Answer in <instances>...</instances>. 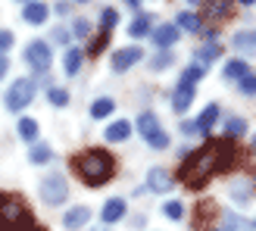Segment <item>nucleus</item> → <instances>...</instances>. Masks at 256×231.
<instances>
[{
  "label": "nucleus",
  "instance_id": "nucleus-1",
  "mask_svg": "<svg viewBox=\"0 0 256 231\" xmlns=\"http://www.w3.org/2000/svg\"><path fill=\"white\" fill-rule=\"evenodd\" d=\"M72 172L78 175L88 188H100L116 172V160H112V153L104 150V147H88V150L72 156Z\"/></svg>",
  "mask_w": 256,
  "mask_h": 231
},
{
  "label": "nucleus",
  "instance_id": "nucleus-2",
  "mask_svg": "<svg viewBox=\"0 0 256 231\" xmlns=\"http://www.w3.org/2000/svg\"><path fill=\"white\" fill-rule=\"evenodd\" d=\"M216 175V140H206L200 150L188 153V160L182 162V169H178V182L188 184V188H203Z\"/></svg>",
  "mask_w": 256,
  "mask_h": 231
},
{
  "label": "nucleus",
  "instance_id": "nucleus-3",
  "mask_svg": "<svg viewBox=\"0 0 256 231\" xmlns=\"http://www.w3.org/2000/svg\"><path fill=\"white\" fill-rule=\"evenodd\" d=\"M34 219L16 194L0 190V231H25Z\"/></svg>",
  "mask_w": 256,
  "mask_h": 231
},
{
  "label": "nucleus",
  "instance_id": "nucleus-4",
  "mask_svg": "<svg viewBox=\"0 0 256 231\" xmlns=\"http://www.w3.org/2000/svg\"><path fill=\"white\" fill-rule=\"evenodd\" d=\"M240 162V147L234 144V138H219L216 140V175L232 172Z\"/></svg>",
  "mask_w": 256,
  "mask_h": 231
},
{
  "label": "nucleus",
  "instance_id": "nucleus-5",
  "mask_svg": "<svg viewBox=\"0 0 256 231\" xmlns=\"http://www.w3.org/2000/svg\"><path fill=\"white\" fill-rule=\"evenodd\" d=\"M34 100V82L32 78H16L10 84V91H6V110H12V112H19V110H25Z\"/></svg>",
  "mask_w": 256,
  "mask_h": 231
},
{
  "label": "nucleus",
  "instance_id": "nucleus-6",
  "mask_svg": "<svg viewBox=\"0 0 256 231\" xmlns=\"http://www.w3.org/2000/svg\"><path fill=\"white\" fill-rule=\"evenodd\" d=\"M66 197H69V184L62 175H47L41 182V200L47 206H60V203H66Z\"/></svg>",
  "mask_w": 256,
  "mask_h": 231
},
{
  "label": "nucleus",
  "instance_id": "nucleus-7",
  "mask_svg": "<svg viewBox=\"0 0 256 231\" xmlns=\"http://www.w3.org/2000/svg\"><path fill=\"white\" fill-rule=\"evenodd\" d=\"M50 60H54V50H50L47 41H32L28 47H25V62H28L38 75H47Z\"/></svg>",
  "mask_w": 256,
  "mask_h": 231
},
{
  "label": "nucleus",
  "instance_id": "nucleus-8",
  "mask_svg": "<svg viewBox=\"0 0 256 231\" xmlns=\"http://www.w3.org/2000/svg\"><path fill=\"white\" fill-rule=\"evenodd\" d=\"M228 197H232L234 203H250L256 197V178L244 175V178H234L232 184H228Z\"/></svg>",
  "mask_w": 256,
  "mask_h": 231
},
{
  "label": "nucleus",
  "instance_id": "nucleus-9",
  "mask_svg": "<svg viewBox=\"0 0 256 231\" xmlns=\"http://www.w3.org/2000/svg\"><path fill=\"white\" fill-rule=\"evenodd\" d=\"M140 60H144V50H140V47H122V50L112 54V69L125 72V69H132L134 62H140Z\"/></svg>",
  "mask_w": 256,
  "mask_h": 231
},
{
  "label": "nucleus",
  "instance_id": "nucleus-10",
  "mask_svg": "<svg viewBox=\"0 0 256 231\" xmlns=\"http://www.w3.org/2000/svg\"><path fill=\"white\" fill-rule=\"evenodd\" d=\"M234 12V0H206L203 4V16L212 19V22H222Z\"/></svg>",
  "mask_w": 256,
  "mask_h": 231
},
{
  "label": "nucleus",
  "instance_id": "nucleus-11",
  "mask_svg": "<svg viewBox=\"0 0 256 231\" xmlns=\"http://www.w3.org/2000/svg\"><path fill=\"white\" fill-rule=\"evenodd\" d=\"M178 38H182V28L178 25H160V28H153V44L160 50H169L172 44H178Z\"/></svg>",
  "mask_w": 256,
  "mask_h": 231
},
{
  "label": "nucleus",
  "instance_id": "nucleus-12",
  "mask_svg": "<svg viewBox=\"0 0 256 231\" xmlns=\"http://www.w3.org/2000/svg\"><path fill=\"white\" fill-rule=\"evenodd\" d=\"M125 212H128L125 200H122V197H112V200H106V203H104V212H100V219H104L106 225H116V222H122V219H125Z\"/></svg>",
  "mask_w": 256,
  "mask_h": 231
},
{
  "label": "nucleus",
  "instance_id": "nucleus-13",
  "mask_svg": "<svg viewBox=\"0 0 256 231\" xmlns=\"http://www.w3.org/2000/svg\"><path fill=\"white\" fill-rule=\"evenodd\" d=\"M147 188L150 190H156V194H166V190H172V172H166V169H150L147 172Z\"/></svg>",
  "mask_w": 256,
  "mask_h": 231
},
{
  "label": "nucleus",
  "instance_id": "nucleus-14",
  "mask_svg": "<svg viewBox=\"0 0 256 231\" xmlns=\"http://www.w3.org/2000/svg\"><path fill=\"white\" fill-rule=\"evenodd\" d=\"M190 104H194V84L178 82V88L172 91V110H175V112H184Z\"/></svg>",
  "mask_w": 256,
  "mask_h": 231
},
{
  "label": "nucleus",
  "instance_id": "nucleus-15",
  "mask_svg": "<svg viewBox=\"0 0 256 231\" xmlns=\"http://www.w3.org/2000/svg\"><path fill=\"white\" fill-rule=\"evenodd\" d=\"M232 47L238 50V54L256 56V32H253V28H244V32H238V34L232 38Z\"/></svg>",
  "mask_w": 256,
  "mask_h": 231
},
{
  "label": "nucleus",
  "instance_id": "nucleus-16",
  "mask_svg": "<svg viewBox=\"0 0 256 231\" xmlns=\"http://www.w3.org/2000/svg\"><path fill=\"white\" fill-rule=\"evenodd\" d=\"M47 16H50V6L41 4V0H34V4H25V10H22V19L28 22V25H44Z\"/></svg>",
  "mask_w": 256,
  "mask_h": 231
},
{
  "label": "nucleus",
  "instance_id": "nucleus-17",
  "mask_svg": "<svg viewBox=\"0 0 256 231\" xmlns=\"http://www.w3.org/2000/svg\"><path fill=\"white\" fill-rule=\"evenodd\" d=\"M88 219H91V210L88 206H72L66 216H62V225H66L69 231H82L88 225Z\"/></svg>",
  "mask_w": 256,
  "mask_h": 231
},
{
  "label": "nucleus",
  "instance_id": "nucleus-18",
  "mask_svg": "<svg viewBox=\"0 0 256 231\" xmlns=\"http://www.w3.org/2000/svg\"><path fill=\"white\" fill-rule=\"evenodd\" d=\"M138 132H140V138H153V134H156V132H162V128H160V119H156V116H153V112H140L138 116Z\"/></svg>",
  "mask_w": 256,
  "mask_h": 231
},
{
  "label": "nucleus",
  "instance_id": "nucleus-19",
  "mask_svg": "<svg viewBox=\"0 0 256 231\" xmlns=\"http://www.w3.org/2000/svg\"><path fill=\"white\" fill-rule=\"evenodd\" d=\"M219 56H222V47L219 44H203V47L194 50V62H197V66H210V62L219 60Z\"/></svg>",
  "mask_w": 256,
  "mask_h": 231
},
{
  "label": "nucleus",
  "instance_id": "nucleus-20",
  "mask_svg": "<svg viewBox=\"0 0 256 231\" xmlns=\"http://www.w3.org/2000/svg\"><path fill=\"white\" fill-rule=\"evenodd\" d=\"M212 216H216V203H212V200H203L200 206L194 210V228H197V231H203Z\"/></svg>",
  "mask_w": 256,
  "mask_h": 231
},
{
  "label": "nucleus",
  "instance_id": "nucleus-21",
  "mask_svg": "<svg viewBox=\"0 0 256 231\" xmlns=\"http://www.w3.org/2000/svg\"><path fill=\"white\" fill-rule=\"evenodd\" d=\"M216 119H219V106L210 104L206 110H203V112L197 116V128H200V134H210V128L216 125Z\"/></svg>",
  "mask_w": 256,
  "mask_h": 231
},
{
  "label": "nucleus",
  "instance_id": "nucleus-22",
  "mask_svg": "<svg viewBox=\"0 0 256 231\" xmlns=\"http://www.w3.org/2000/svg\"><path fill=\"white\" fill-rule=\"evenodd\" d=\"M16 132H19V138L22 140H38V119H32V116H22L19 119V125H16Z\"/></svg>",
  "mask_w": 256,
  "mask_h": 231
},
{
  "label": "nucleus",
  "instance_id": "nucleus-23",
  "mask_svg": "<svg viewBox=\"0 0 256 231\" xmlns=\"http://www.w3.org/2000/svg\"><path fill=\"white\" fill-rule=\"evenodd\" d=\"M82 60H84V54L78 47H69L66 50V56H62V69H66V75H75L82 69Z\"/></svg>",
  "mask_w": 256,
  "mask_h": 231
},
{
  "label": "nucleus",
  "instance_id": "nucleus-24",
  "mask_svg": "<svg viewBox=\"0 0 256 231\" xmlns=\"http://www.w3.org/2000/svg\"><path fill=\"white\" fill-rule=\"evenodd\" d=\"M178 28L182 32H200L203 19L197 16V12H178Z\"/></svg>",
  "mask_w": 256,
  "mask_h": 231
},
{
  "label": "nucleus",
  "instance_id": "nucleus-25",
  "mask_svg": "<svg viewBox=\"0 0 256 231\" xmlns=\"http://www.w3.org/2000/svg\"><path fill=\"white\" fill-rule=\"evenodd\" d=\"M153 16H134V22L128 25V34L132 38H144V34H150V28H153Z\"/></svg>",
  "mask_w": 256,
  "mask_h": 231
},
{
  "label": "nucleus",
  "instance_id": "nucleus-26",
  "mask_svg": "<svg viewBox=\"0 0 256 231\" xmlns=\"http://www.w3.org/2000/svg\"><path fill=\"white\" fill-rule=\"evenodd\" d=\"M128 134H132V122H112L106 128V140H128Z\"/></svg>",
  "mask_w": 256,
  "mask_h": 231
},
{
  "label": "nucleus",
  "instance_id": "nucleus-27",
  "mask_svg": "<svg viewBox=\"0 0 256 231\" xmlns=\"http://www.w3.org/2000/svg\"><path fill=\"white\" fill-rule=\"evenodd\" d=\"M247 62L244 60H232V62H225V78H232V82H240L247 75Z\"/></svg>",
  "mask_w": 256,
  "mask_h": 231
},
{
  "label": "nucleus",
  "instance_id": "nucleus-28",
  "mask_svg": "<svg viewBox=\"0 0 256 231\" xmlns=\"http://www.w3.org/2000/svg\"><path fill=\"white\" fill-rule=\"evenodd\" d=\"M112 110H116V104H112L110 97H100V100H94V104H91V116H94V119H106Z\"/></svg>",
  "mask_w": 256,
  "mask_h": 231
},
{
  "label": "nucleus",
  "instance_id": "nucleus-29",
  "mask_svg": "<svg viewBox=\"0 0 256 231\" xmlns=\"http://www.w3.org/2000/svg\"><path fill=\"white\" fill-rule=\"evenodd\" d=\"M28 160H32L34 166H44V162L54 160V150H50L47 144H34V147H32V153H28Z\"/></svg>",
  "mask_w": 256,
  "mask_h": 231
},
{
  "label": "nucleus",
  "instance_id": "nucleus-30",
  "mask_svg": "<svg viewBox=\"0 0 256 231\" xmlns=\"http://www.w3.org/2000/svg\"><path fill=\"white\" fill-rule=\"evenodd\" d=\"M110 44V32H100L97 38H91V44H88V56H100Z\"/></svg>",
  "mask_w": 256,
  "mask_h": 231
},
{
  "label": "nucleus",
  "instance_id": "nucleus-31",
  "mask_svg": "<svg viewBox=\"0 0 256 231\" xmlns=\"http://www.w3.org/2000/svg\"><path fill=\"white\" fill-rule=\"evenodd\" d=\"M222 222H225V225H222V231H247V228H250V225L240 222L234 212H222Z\"/></svg>",
  "mask_w": 256,
  "mask_h": 231
},
{
  "label": "nucleus",
  "instance_id": "nucleus-32",
  "mask_svg": "<svg viewBox=\"0 0 256 231\" xmlns=\"http://www.w3.org/2000/svg\"><path fill=\"white\" fill-rule=\"evenodd\" d=\"M203 75H206V69H203V66H197V62H194V66H188V69H184L182 82H184V84H197V82L203 78Z\"/></svg>",
  "mask_w": 256,
  "mask_h": 231
},
{
  "label": "nucleus",
  "instance_id": "nucleus-33",
  "mask_svg": "<svg viewBox=\"0 0 256 231\" xmlns=\"http://www.w3.org/2000/svg\"><path fill=\"white\" fill-rule=\"evenodd\" d=\"M247 132V122L244 119H228L225 122V134L228 138H238V134H244Z\"/></svg>",
  "mask_w": 256,
  "mask_h": 231
},
{
  "label": "nucleus",
  "instance_id": "nucleus-34",
  "mask_svg": "<svg viewBox=\"0 0 256 231\" xmlns=\"http://www.w3.org/2000/svg\"><path fill=\"white\" fill-rule=\"evenodd\" d=\"M238 88H240V94H247V97H250V94H256V72H247L244 78L238 82Z\"/></svg>",
  "mask_w": 256,
  "mask_h": 231
},
{
  "label": "nucleus",
  "instance_id": "nucleus-35",
  "mask_svg": "<svg viewBox=\"0 0 256 231\" xmlns=\"http://www.w3.org/2000/svg\"><path fill=\"white\" fill-rule=\"evenodd\" d=\"M47 97H50V104H54V106H66L69 104V94L62 91V88H50Z\"/></svg>",
  "mask_w": 256,
  "mask_h": 231
},
{
  "label": "nucleus",
  "instance_id": "nucleus-36",
  "mask_svg": "<svg viewBox=\"0 0 256 231\" xmlns=\"http://www.w3.org/2000/svg\"><path fill=\"white\" fill-rule=\"evenodd\" d=\"M162 212L169 216V219H182V216H184V206H182L178 200H169V203L162 206Z\"/></svg>",
  "mask_w": 256,
  "mask_h": 231
},
{
  "label": "nucleus",
  "instance_id": "nucleus-37",
  "mask_svg": "<svg viewBox=\"0 0 256 231\" xmlns=\"http://www.w3.org/2000/svg\"><path fill=\"white\" fill-rule=\"evenodd\" d=\"M147 147H153V150H162V147H169V134H166V132H156L153 138H147Z\"/></svg>",
  "mask_w": 256,
  "mask_h": 231
},
{
  "label": "nucleus",
  "instance_id": "nucleus-38",
  "mask_svg": "<svg viewBox=\"0 0 256 231\" xmlns=\"http://www.w3.org/2000/svg\"><path fill=\"white\" fill-rule=\"evenodd\" d=\"M119 22V16H116V10H104V16H100V25H104V32H112V25Z\"/></svg>",
  "mask_w": 256,
  "mask_h": 231
},
{
  "label": "nucleus",
  "instance_id": "nucleus-39",
  "mask_svg": "<svg viewBox=\"0 0 256 231\" xmlns=\"http://www.w3.org/2000/svg\"><path fill=\"white\" fill-rule=\"evenodd\" d=\"M72 34H75V38H88V34H91V22H88V19H75Z\"/></svg>",
  "mask_w": 256,
  "mask_h": 231
},
{
  "label": "nucleus",
  "instance_id": "nucleus-40",
  "mask_svg": "<svg viewBox=\"0 0 256 231\" xmlns=\"http://www.w3.org/2000/svg\"><path fill=\"white\" fill-rule=\"evenodd\" d=\"M12 41H16V38H12V32L10 28H0V54L6 56V50L12 47Z\"/></svg>",
  "mask_w": 256,
  "mask_h": 231
},
{
  "label": "nucleus",
  "instance_id": "nucleus-41",
  "mask_svg": "<svg viewBox=\"0 0 256 231\" xmlns=\"http://www.w3.org/2000/svg\"><path fill=\"white\" fill-rule=\"evenodd\" d=\"M169 62H172V56L162 54V56H156V60H150V66H153V69H162V66H169Z\"/></svg>",
  "mask_w": 256,
  "mask_h": 231
},
{
  "label": "nucleus",
  "instance_id": "nucleus-42",
  "mask_svg": "<svg viewBox=\"0 0 256 231\" xmlns=\"http://www.w3.org/2000/svg\"><path fill=\"white\" fill-rule=\"evenodd\" d=\"M182 132H184V134H197V132H200V128H197V119H188V122L182 125Z\"/></svg>",
  "mask_w": 256,
  "mask_h": 231
},
{
  "label": "nucleus",
  "instance_id": "nucleus-43",
  "mask_svg": "<svg viewBox=\"0 0 256 231\" xmlns=\"http://www.w3.org/2000/svg\"><path fill=\"white\" fill-rule=\"evenodd\" d=\"M10 72V60L4 56V54H0V78H4V75Z\"/></svg>",
  "mask_w": 256,
  "mask_h": 231
},
{
  "label": "nucleus",
  "instance_id": "nucleus-44",
  "mask_svg": "<svg viewBox=\"0 0 256 231\" xmlns=\"http://www.w3.org/2000/svg\"><path fill=\"white\" fill-rule=\"evenodd\" d=\"M25 231H47V228H41V225H34V222H32V225L25 228Z\"/></svg>",
  "mask_w": 256,
  "mask_h": 231
},
{
  "label": "nucleus",
  "instance_id": "nucleus-45",
  "mask_svg": "<svg viewBox=\"0 0 256 231\" xmlns=\"http://www.w3.org/2000/svg\"><path fill=\"white\" fill-rule=\"evenodd\" d=\"M125 4H128V6H138V4H140V0H125Z\"/></svg>",
  "mask_w": 256,
  "mask_h": 231
},
{
  "label": "nucleus",
  "instance_id": "nucleus-46",
  "mask_svg": "<svg viewBox=\"0 0 256 231\" xmlns=\"http://www.w3.org/2000/svg\"><path fill=\"white\" fill-rule=\"evenodd\" d=\"M188 4H206V0H188Z\"/></svg>",
  "mask_w": 256,
  "mask_h": 231
},
{
  "label": "nucleus",
  "instance_id": "nucleus-47",
  "mask_svg": "<svg viewBox=\"0 0 256 231\" xmlns=\"http://www.w3.org/2000/svg\"><path fill=\"white\" fill-rule=\"evenodd\" d=\"M240 4H247V6H250V4H256V0H240Z\"/></svg>",
  "mask_w": 256,
  "mask_h": 231
},
{
  "label": "nucleus",
  "instance_id": "nucleus-48",
  "mask_svg": "<svg viewBox=\"0 0 256 231\" xmlns=\"http://www.w3.org/2000/svg\"><path fill=\"white\" fill-rule=\"evenodd\" d=\"M19 4H34V0H19Z\"/></svg>",
  "mask_w": 256,
  "mask_h": 231
},
{
  "label": "nucleus",
  "instance_id": "nucleus-49",
  "mask_svg": "<svg viewBox=\"0 0 256 231\" xmlns=\"http://www.w3.org/2000/svg\"><path fill=\"white\" fill-rule=\"evenodd\" d=\"M75 4H88V0H75Z\"/></svg>",
  "mask_w": 256,
  "mask_h": 231
},
{
  "label": "nucleus",
  "instance_id": "nucleus-50",
  "mask_svg": "<svg viewBox=\"0 0 256 231\" xmlns=\"http://www.w3.org/2000/svg\"><path fill=\"white\" fill-rule=\"evenodd\" d=\"M253 150H256V138H253Z\"/></svg>",
  "mask_w": 256,
  "mask_h": 231
}]
</instances>
